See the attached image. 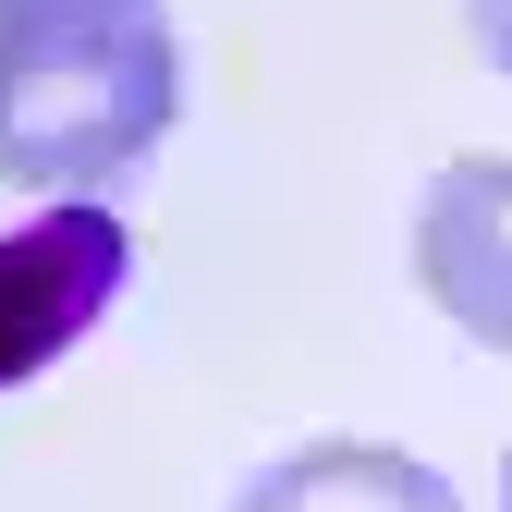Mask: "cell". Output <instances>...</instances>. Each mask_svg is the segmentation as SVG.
<instances>
[{"label":"cell","mask_w":512,"mask_h":512,"mask_svg":"<svg viewBox=\"0 0 512 512\" xmlns=\"http://www.w3.org/2000/svg\"><path fill=\"white\" fill-rule=\"evenodd\" d=\"M183 122V37L159 0H0V183L74 208Z\"/></svg>","instance_id":"6da1fadb"},{"label":"cell","mask_w":512,"mask_h":512,"mask_svg":"<svg viewBox=\"0 0 512 512\" xmlns=\"http://www.w3.org/2000/svg\"><path fill=\"white\" fill-rule=\"evenodd\" d=\"M464 25H476V49L500 61V74H512V0H464Z\"/></svg>","instance_id":"5b68a950"},{"label":"cell","mask_w":512,"mask_h":512,"mask_svg":"<svg viewBox=\"0 0 512 512\" xmlns=\"http://www.w3.org/2000/svg\"><path fill=\"white\" fill-rule=\"evenodd\" d=\"M122 269H135V232H122L98 196L0 232V391H25V378H49L61 354H74L110 317Z\"/></svg>","instance_id":"7a4b0ae2"},{"label":"cell","mask_w":512,"mask_h":512,"mask_svg":"<svg viewBox=\"0 0 512 512\" xmlns=\"http://www.w3.org/2000/svg\"><path fill=\"white\" fill-rule=\"evenodd\" d=\"M500 512H512V452H500Z\"/></svg>","instance_id":"8992f818"},{"label":"cell","mask_w":512,"mask_h":512,"mask_svg":"<svg viewBox=\"0 0 512 512\" xmlns=\"http://www.w3.org/2000/svg\"><path fill=\"white\" fill-rule=\"evenodd\" d=\"M415 281L464 342L512 354V159H452L415 196Z\"/></svg>","instance_id":"3957f363"},{"label":"cell","mask_w":512,"mask_h":512,"mask_svg":"<svg viewBox=\"0 0 512 512\" xmlns=\"http://www.w3.org/2000/svg\"><path fill=\"white\" fill-rule=\"evenodd\" d=\"M232 512H464V500H452L439 464L391 452V439H305V452H281Z\"/></svg>","instance_id":"277c9868"}]
</instances>
